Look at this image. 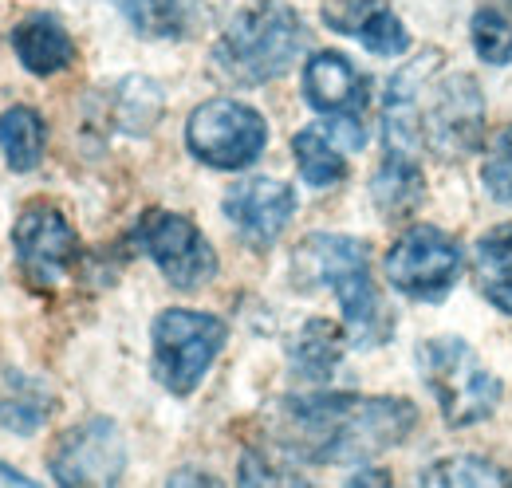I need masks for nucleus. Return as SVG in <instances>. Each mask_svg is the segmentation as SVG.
Returning <instances> with one entry per match:
<instances>
[{"label":"nucleus","mask_w":512,"mask_h":488,"mask_svg":"<svg viewBox=\"0 0 512 488\" xmlns=\"http://www.w3.org/2000/svg\"><path fill=\"white\" fill-rule=\"evenodd\" d=\"M418 422L406 398H363V394H308L280 406L276 441L312 465L371 461L398 445Z\"/></svg>","instance_id":"1"},{"label":"nucleus","mask_w":512,"mask_h":488,"mask_svg":"<svg viewBox=\"0 0 512 488\" xmlns=\"http://www.w3.org/2000/svg\"><path fill=\"white\" fill-rule=\"evenodd\" d=\"M304 44L308 32L300 16L280 0H264L229 20L213 48V60L233 83L260 87L292 71V63L304 56Z\"/></svg>","instance_id":"2"},{"label":"nucleus","mask_w":512,"mask_h":488,"mask_svg":"<svg viewBox=\"0 0 512 488\" xmlns=\"http://www.w3.org/2000/svg\"><path fill=\"white\" fill-rule=\"evenodd\" d=\"M154 378L174 394L190 398L209 374L213 359L221 355L229 327L225 319L209 311H190V307H170L154 319Z\"/></svg>","instance_id":"3"},{"label":"nucleus","mask_w":512,"mask_h":488,"mask_svg":"<svg viewBox=\"0 0 512 488\" xmlns=\"http://www.w3.org/2000/svg\"><path fill=\"white\" fill-rule=\"evenodd\" d=\"M422 382L434 390L442 418L449 426H473L485 422L501 402V382L477 363L469 343L461 339H430L418 347Z\"/></svg>","instance_id":"4"},{"label":"nucleus","mask_w":512,"mask_h":488,"mask_svg":"<svg viewBox=\"0 0 512 488\" xmlns=\"http://www.w3.org/2000/svg\"><path fill=\"white\" fill-rule=\"evenodd\" d=\"M296 264L323 288L335 292L343 307V319L355 335H375L379 331V296L371 284V256L367 244L355 237H308V244L296 252Z\"/></svg>","instance_id":"5"},{"label":"nucleus","mask_w":512,"mask_h":488,"mask_svg":"<svg viewBox=\"0 0 512 488\" xmlns=\"http://www.w3.org/2000/svg\"><path fill=\"white\" fill-rule=\"evenodd\" d=\"M268 122L237 99H209L186 122V146L209 170H245L264 154Z\"/></svg>","instance_id":"6"},{"label":"nucleus","mask_w":512,"mask_h":488,"mask_svg":"<svg viewBox=\"0 0 512 488\" xmlns=\"http://www.w3.org/2000/svg\"><path fill=\"white\" fill-rule=\"evenodd\" d=\"M457 276H461V248L434 225L406 229L386 252V280L406 300L438 304Z\"/></svg>","instance_id":"7"},{"label":"nucleus","mask_w":512,"mask_h":488,"mask_svg":"<svg viewBox=\"0 0 512 488\" xmlns=\"http://www.w3.org/2000/svg\"><path fill=\"white\" fill-rule=\"evenodd\" d=\"M138 244L158 264V272L182 292H193V288H201L217 276L213 244L205 241V233L182 213L150 209L138 225Z\"/></svg>","instance_id":"8"},{"label":"nucleus","mask_w":512,"mask_h":488,"mask_svg":"<svg viewBox=\"0 0 512 488\" xmlns=\"http://www.w3.org/2000/svg\"><path fill=\"white\" fill-rule=\"evenodd\" d=\"M52 477L67 488H103L119 485L127 465L123 433L111 418H87L71 426L52 449Z\"/></svg>","instance_id":"9"},{"label":"nucleus","mask_w":512,"mask_h":488,"mask_svg":"<svg viewBox=\"0 0 512 488\" xmlns=\"http://www.w3.org/2000/svg\"><path fill=\"white\" fill-rule=\"evenodd\" d=\"M12 252H16L20 272L28 276V284L56 288L67 276V268L75 264L79 237H75L71 221H67L56 205L32 201L16 217V225H12Z\"/></svg>","instance_id":"10"},{"label":"nucleus","mask_w":512,"mask_h":488,"mask_svg":"<svg viewBox=\"0 0 512 488\" xmlns=\"http://www.w3.org/2000/svg\"><path fill=\"white\" fill-rule=\"evenodd\" d=\"M221 205L245 241L268 248L288 229V221L296 213V189L280 178H241L229 185Z\"/></svg>","instance_id":"11"},{"label":"nucleus","mask_w":512,"mask_h":488,"mask_svg":"<svg viewBox=\"0 0 512 488\" xmlns=\"http://www.w3.org/2000/svg\"><path fill=\"white\" fill-rule=\"evenodd\" d=\"M422 130H426V142H434L446 154H465V150L477 146V134H481V95H477L469 75L449 79L446 87L434 95L430 115L422 119Z\"/></svg>","instance_id":"12"},{"label":"nucleus","mask_w":512,"mask_h":488,"mask_svg":"<svg viewBox=\"0 0 512 488\" xmlns=\"http://www.w3.org/2000/svg\"><path fill=\"white\" fill-rule=\"evenodd\" d=\"M304 99L312 111L327 119L363 115L367 107V79L355 71V63L339 52H316L304 63Z\"/></svg>","instance_id":"13"},{"label":"nucleus","mask_w":512,"mask_h":488,"mask_svg":"<svg viewBox=\"0 0 512 488\" xmlns=\"http://www.w3.org/2000/svg\"><path fill=\"white\" fill-rule=\"evenodd\" d=\"M323 20H327V28L355 36L375 56H402L410 48L406 24L386 8L383 0H327Z\"/></svg>","instance_id":"14"},{"label":"nucleus","mask_w":512,"mask_h":488,"mask_svg":"<svg viewBox=\"0 0 512 488\" xmlns=\"http://www.w3.org/2000/svg\"><path fill=\"white\" fill-rule=\"evenodd\" d=\"M8 44L32 75H60L64 67L75 63V40L60 24V16H52V12H28L12 28Z\"/></svg>","instance_id":"15"},{"label":"nucleus","mask_w":512,"mask_h":488,"mask_svg":"<svg viewBox=\"0 0 512 488\" xmlns=\"http://www.w3.org/2000/svg\"><path fill=\"white\" fill-rule=\"evenodd\" d=\"M52 410H56V398L40 378L24 370L0 374V426L8 433H36L52 418Z\"/></svg>","instance_id":"16"},{"label":"nucleus","mask_w":512,"mask_h":488,"mask_svg":"<svg viewBox=\"0 0 512 488\" xmlns=\"http://www.w3.org/2000/svg\"><path fill=\"white\" fill-rule=\"evenodd\" d=\"M292 158L304 174V182L327 189L347 178V158H343V142L335 138L331 126H308L292 138Z\"/></svg>","instance_id":"17"},{"label":"nucleus","mask_w":512,"mask_h":488,"mask_svg":"<svg viewBox=\"0 0 512 488\" xmlns=\"http://www.w3.org/2000/svg\"><path fill=\"white\" fill-rule=\"evenodd\" d=\"M44 146H48V126L32 107H8L0 115V150L8 170L32 174L44 162Z\"/></svg>","instance_id":"18"},{"label":"nucleus","mask_w":512,"mask_h":488,"mask_svg":"<svg viewBox=\"0 0 512 488\" xmlns=\"http://www.w3.org/2000/svg\"><path fill=\"white\" fill-rule=\"evenodd\" d=\"M477 288L489 304L512 315V225L485 233L477 244Z\"/></svg>","instance_id":"19"},{"label":"nucleus","mask_w":512,"mask_h":488,"mask_svg":"<svg viewBox=\"0 0 512 488\" xmlns=\"http://www.w3.org/2000/svg\"><path fill=\"white\" fill-rule=\"evenodd\" d=\"M343 359V331L327 319H312L300 327L296 343H292V366L296 374L312 378V382H323L331 378V370Z\"/></svg>","instance_id":"20"},{"label":"nucleus","mask_w":512,"mask_h":488,"mask_svg":"<svg viewBox=\"0 0 512 488\" xmlns=\"http://www.w3.org/2000/svg\"><path fill=\"white\" fill-rule=\"evenodd\" d=\"M422 193V174H418V158H402V154H386L383 170L375 178V201L383 205V213H406Z\"/></svg>","instance_id":"21"},{"label":"nucleus","mask_w":512,"mask_h":488,"mask_svg":"<svg viewBox=\"0 0 512 488\" xmlns=\"http://www.w3.org/2000/svg\"><path fill=\"white\" fill-rule=\"evenodd\" d=\"M422 485H465V488H489V485H512L509 473H501L493 461L485 457H449L442 465L426 469L418 477Z\"/></svg>","instance_id":"22"},{"label":"nucleus","mask_w":512,"mask_h":488,"mask_svg":"<svg viewBox=\"0 0 512 488\" xmlns=\"http://www.w3.org/2000/svg\"><path fill=\"white\" fill-rule=\"evenodd\" d=\"M142 36H178L182 32V0H111Z\"/></svg>","instance_id":"23"},{"label":"nucleus","mask_w":512,"mask_h":488,"mask_svg":"<svg viewBox=\"0 0 512 488\" xmlns=\"http://www.w3.org/2000/svg\"><path fill=\"white\" fill-rule=\"evenodd\" d=\"M115 111H119L123 130H130V134H142V130H150V126L158 122L162 95H158V87H154L150 79H123Z\"/></svg>","instance_id":"24"},{"label":"nucleus","mask_w":512,"mask_h":488,"mask_svg":"<svg viewBox=\"0 0 512 488\" xmlns=\"http://www.w3.org/2000/svg\"><path fill=\"white\" fill-rule=\"evenodd\" d=\"M473 48L485 63H512V20L493 12V8H481L473 16Z\"/></svg>","instance_id":"25"},{"label":"nucleus","mask_w":512,"mask_h":488,"mask_svg":"<svg viewBox=\"0 0 512 488\" xmlns=\"http://www.w3.org/2000/svg\"><path fill=\"white\" fill-rule=\"evenodd\" d=\"M485 189L497 201H512V126L497 130L485 158Z\"/></svg>","instance_id":"26"},{"label":"nucleus","mask_w":512,"mask_h":488,"mask_svg":"<svg viewBox=\"0 0 512 488\" xmlns=\"http://www.w3.org/2000/svg\"><path fill=\"white\" fill-rule=\"evenodd\" d=\"M0 485H32V477H24V473H20V469H12V465H4V461H0Z\"/></svg>","instance_id":"27"},{"label":"nucleus","mask_w":512,"mask_h":488,"mask_svg":"<svg viewBox=\"0 0 512 488\" xmlns=\"http://www.w3.org/2000/svg\"><path fill=\"white\" fill-rule=\"evenodd\" d=\"M390 477H383V473H359L355 477V485H386Z\"/></svg>","instance_id":"28"}]
</instances>
